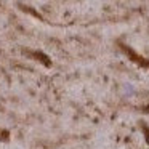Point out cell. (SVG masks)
Listing matches in <instances>:
<instances>
[{
  "label": "cell",
  "mask_w": 149,
  "mask_h": 149,
  "mask_svg": "<svg viewBox=\"0 0 149 149\" xmlns=\"http://www.w3.org/2000/svg\"><path fill=\"white\" fill-rule=\"evenodd\" d=\"M21 52H23L24 55L31 56L32 59H36V61L42 63L45 68H52V66H53V63H52V59H50V56L45 55V53H42V52H37V50H27V48H23Z\"/></svg>",
  "instance_id": "1"
},
{
  "label": "cell",
  "mask_w": 149,
  "mask_h": 149,
  "mask_svg": "<svg viewBox=\"0 0 149 149\" xmlns=\"http://www.w3.org/2000/svg\"><path fill=\"white\" fill-rule=\"evenodd\" d=\"M10 136H11L10 130H7V128H2V127H0V141L8 143V141H10Z\"/></svg>",
  "instance_id": "2"
}]
</instances>
